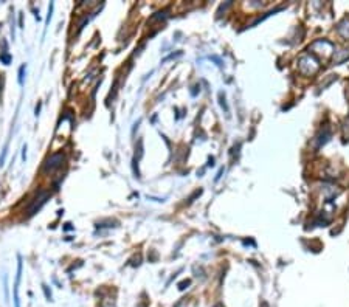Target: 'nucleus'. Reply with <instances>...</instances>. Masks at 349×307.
<instances>
[{
  "mask_svg": "<svg viewBox=\"0 0 349 307\" xmlns=\"http://www.w3.org/2000/svg\"><path fill=\"white\" fill-rule=\"evenodd\" d=\"M64 160H66V157H64V154H63V152L53 154V156L47 160L44 169H45V171H54V169H57V168H61V166H63V162H64Z\"/></svg>",
  "mask_w": 349,
  "mask_h": 307,
  "instance_id": "nucleus-1",
  "label": "nucleus"
},
{
  "mask_svg": "<svg viewBox=\"0 0 349 307\" xmlns=\"http://www.w3.org/2000/svg\"><path fill=\"white\" fill-rule=\"evenodd\" d=\"M47 197H48V192H45V191H40V194H39V197H36V202H33V205L30 207V210H28V214L31 216V214H34L42 205L45 203V200H47Z\"/></svg>",
  "mask_w": 349,
  "mask_h": 307,
  "instance_id": "nucleus-2",
  "label": "nucleus"
},
{
  "mask_svg": "<svg viewBox=\"0 0 349 307\" xmlns=\"http://www.w3.org/2000/svg\"><path fill=\"white\" fill-rule=\"evenodd\" d=\"M20 276H22V259L19 256V266H17V276H16V284H14V304L16 307L19 305V284H20Z\"/></svg>",
  "mask_w": 349,
  "mask_h": 307,
  "instance_id": "nucleus-3",
  "label": "nucleus"
},
{
  "mask_svg": "<svg viewBox=\"0 0 349 307\" xmlns=\"http://www.w3.org/2000/svg\"><path fill=\"white\" fill-rule=\"evenodd\" d=\"M44 290H45V295H47V298L48 299H51V293L48 292V289H47V286H44Z\"/></svg>",
  "mask_w": 349,
  "mask_h": 307,
  "instance_id": "nucleus-4",
  "label": "nucleus"
},
{
  "mask_svg": "<svg viewBox=\"0 0 349 307\" xmlns=\"http://www.w3.org/2000/svg\"><path fill=\"white\" fill-rule=\"evenodd\" d=\"M185 286H187V287H188V286H190V281H185V282H180V289H182V290H183V289H185Z\"/></svg>",
  "mask_w": 349,
  "mask_h": 307,
  "instance_id": "nucleus-5",
  "label": "nucleus"
}]
</instances>
